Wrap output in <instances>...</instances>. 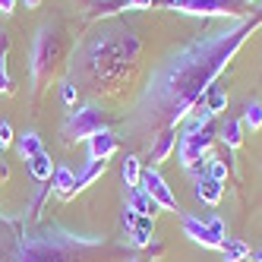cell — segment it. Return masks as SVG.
Here are the masks:
<instances>
[{"mask_svg":"<svg viewBox=\"0 0 262 262\" xmlns=\"http://www.w3.org/2000/svg\"><path fill=\"white\" fill-rule=\"evenodd\" d=\"M262 16H243L240 23L202 32L193 41L180 45L152 70V79L139 98V123L145 129H177L193 111L202 104L237 51L247 45L253 32H259Z\"/></svg>","mask_w":262,"mask_h":262,"instance_id":"1","label":"cell"},{"mask_svg":"<svg viewBox=\"0 0 262 262\" xmlns=\"http://www.w3.org/2000/svg\"><path fill=\"white\" fill-rule=\"evenodd\" d=\"M107 240L70 234L63 228H45L32 231L29 221L0 218V262H104Z\"/></svg>","mask_w":262,"mask_h":262,"instance_id":"2","label":"cell"},{"mask_svg":"<svg viewBox=\"0 0 262 262\" xmlns=\"http://www.w3.org/2000/svg\"><path fill=\"white\" fill-rule=\"evenodd\" d=\"M139 51H142V41L136 38V32H129V29H101L82 45L73 70L95 89L117 85L123 79V73H129V67H136Z\"/></svg>","mask_w":262,"mask_h":262,"instance_id":"3","label":"cell"},{"mask_svg":"<svg viewBox=\"0 0 262 262\" xmlns=\"http://www.w3.org/2000/svg\"><path fill=\"white\" fill-rule=\"evenodd\" d=\"M215 139H218L215 114H209V111L199 104L193 114H190V123H186L183 136H180V142H177V158H180V164H183L186 174H196V177L205 174L202 158H209Z\"/></svg>","mask_w":262,"mask_h":262,"instance_id":"4","label":"cell"},{"mask_svg":"<svg viewBox=\"0 0 262 262\" xmlns=\"http://www.w3.org/2000/svg\"><path fill=\"white\" fill-rule=\"evenodd\" d=\"M57 60H60V35L57 29L45 26L38 32V38H35V48H32V63H29V73H32V85L41 89L51 73L57 70Z\"/></svg>","mask_w":262,"mask_h":262,"instance_id":"5","label":"cell"},{"mask_svg":"<svg viewBox=\"0 0 262 262\" xmlns=\"http://www.w3.org/2000/svg\"><path fill=\"white\" fill-rule=\"evenodd\" d=\"M161 10L183 13V16H202V19H237L243 16V0H161Z\"/></svg>","mask_w":262,"mask_h":262,"instance_id":"6","label":"cell"},{"mask_svg":"<svg viewBox=\"0 0 262 262\" xmlns=\"http://www.w3.org/2000/svg\"><path fill=\"white\" fill-rule=\"evenodd\" d=\"M107 129V117L104 111L95 107V104H85V107H76L70 111V117L63 120V142H82V139H92L95 133Z\"/></svg>","mask_w":262,"mask_h":262,"instance_id":"7","label":"cell"},{"mask_svg":"<svg viewBox=\"0 0 262 262\" xmlns=\"http://www.w3.org/2000/svg\"><path fill=\"white\" fill-rule=\"evenodd\" d=\"M139 186L152 196L164 212H180V205H177V196H174V190L167 186V180L155 171V167H145L142 171V180H139Z\"/></svg>","mask_w":262,"mask_h":262,"instance_id":"8","label":"cell"},{"mask_svg":"<svg viewBox=\"0 0 262 262\" xmlns=\"http://www.w3.org/2000/svg\"><path fill=\"white\" fill-rule=\"evenodd\" d=\"M180 224H183V234L190 237L193 243H199V247H205V250H221L224 247V243L212 234V228L202 218H196V215H180Z\"/></svg>","mask_w":262,"mask_h":262,"instance_id":"9","label":"cell"},{"mask_svg":"<svg viewBox=\"0 0 262 262\" xmlns=\"http://www.w3.org/2000/svg\"><path fill=\"white\" fill-rule=\"evenodd\" d=\"M117 148H120L117 136L111 129H101L89 139V161H107L111 155H117Z\"/></svg>","mask_w":262,"mask_h":262,"instance_id":"10","label":"cell"},{"mask_svg":"<svg viewBox=\"0 0 262 262\" xmlns=\"http://www.w3.org/2000/svg\"><path fill=\"white\" fill-rule=\"evenodd\" d=\"M129 243L139 250L145 247H152V240H155V218H148V215H136V221L129 224V231H126Z\"/></svg>","mask_w":262,"mask_h":262,"instance_id":"11","label":"cell"},{"mask_svg":"<svg viewBox=\"0 0 262 262\" xmlns=\"http://www.w3.org/2000/svg\"><path fill=\"white\" fill-rule=\"evenodd\" d=\"M51 190L57 199H73L79 193V186H76V174L70 171V167H54V177H51Z\"/></svg>","mask_w":262,"mask_h":262,"instance_id":"12","label":"cell"},{"mask_svg":"<svg viewBox=\"0 0 262 262\" xmlns=\"http://www.w3.org/2000/svg\"><path fill=\"white\" fill-rule=\"evenodd\" d=\"M196 199L202 202V205H215L224 199V183H218V180H212L209 174H202V177H196Z\"/></svg>","mask_w":262,"mask_h":262,"instance_id":"13","label":"cell"},{"mask_svg":"<svg viewBox=\"0 0 262 262\" xmlns=\"http://www.w3.org/2000/svg\"><path fill=\"white\" fill-rule=\"evenodd\" d=\"M26 167H29L32 180H38V183H51V177H54V158H51L48 152L32 155V158L26 161Z\"/></svg>","mask_w":262,"mask_h":262,"instance_id":"14","label":"cell"},{"mask_svg":"<svg viewBox=\"0 0 262 262\" xmlns=\"http://www.w3.org/2000/svg\"><path fill=\"white\" fill-rule=\"evenodd\" d=\"M174 148H177V133L174 129H161V133L155 136V142H152V164L167 161Z\"/></svg>","mask_w":262,"mask_h":262,"instance_id":"15","label":"cell"},{"mask_svg":"<svg viewBox=\"0 0 262 262\" xmlns=\"http://www.w3.org/2000/svg\"><path fill=\"white\" fill-rule=\"evenodd\" d=\"M218 139L228 145V152H234V148H240L243 145V120H237V117H228L221 126H218Z\"/></svg>","mask_w":262,"mask_h":262,"instance_id":"16","label":"cell"},{"mask_svg":"<svg viewBox=\"0 0 262 262\" xmlns=\"http://www.w3.org/2000/svg\"><path fill=\"white\" fill-rule=\"evenodd\" d=\"M129 205H133V209L139 212V215H148V218H155L158 212H161V205L148 196L142 186H136V190H129Z\"/></svg>","mask_w":262,"mask_h":262,"instance_id":"17","label":"cell"},{"mask_svg":"<svg viewBox=\"0 0 262 262\" xmlns=\"http://www.w3.org/2000/svg\"><path fill=\"white\" fill-rule=\"evenodd\" d=\"M221 253H224V262H253L250 247L240 237H228V240H224V247H221Z\"/></svg>","mask_w":262,"mask_h":262,"instance_id":"18","label":"cell"},{"mask_svg":"<svg viewBox=\"0 0 262 262\" xmlns=\"http://www.w3.org/2000/svg\"><path fill=\"white\" fill-rule=\"evenodd\" d=\"M16 152H19V158L23 161H29L32 155H38V152H45V145H41V136L35 133V129H26V133L16 139Z\"/></svg>","mask_w":262,"mask_h":262,"instance_id":"19","label":"cell"},{"mask_svg":"<svg viewBox=\"0 0 262 262\" xmlns=\"http://www.w3.org/2000/svg\"><path fill=\"white\" fill-rule=\"evenodd\" d=\"M152 0H98L95 13H120V10H148Z\"/></svg>","mask_w":262,"mask_h":262,"instance_id":"20","label":"cell"},{"mask_svg":"<svg viewBox=\"0 0 262 262\" xmlns=\"http://www.w3.org/2000/svg\"><path fill=\"white\" fill-rule=\"evenodd\" d=\"M107 171V161H89L85 167H82V171L76 174V186H79V193L85 190V186H92V183H95L101 174Z\"/></svg>","mask_w":262,"mask_h":262,"instance_id":"21","label":"cell"},{"mask_svg":"<svg viewBox=\"0 0 262 262\" xmlns=\"http://www.w3.org/2000/svg\"><path fill=\"white\" fill-rule=\"evenodd\" d=\"M202 107L209 111V114H221V111L228 107V92H224V89L215 82L209 92H205V98H202Z\"/></svg>","mask_w":262,"mask_h":262,"instance_id":"22","label":"cell"},{"mask_svg":"<svg viewBox=\"0 0 262 262\" xmlns=\"http://www.w3.org/2000/svg\"><path fill=\"white\" fill-rule=\"evenodd\" d=\"M7 54H10V38L0 32V95H10V92H13L10 73H7Z\"/></svg>","mask_w":262,"mask_h":262,"instance_id":"23","label":"cell"},{"mask_svg":"<svg viewBox=\"0 0 262 262\" xmlns=\"http://www.w3.org/2000/svg\"><path fill=\"white\" fill-rule=\"evenodd\" d=\"M120 171H123V183L129 186V190H136L139 180H142V164H139V158H136V155H126Z\"/></svg>","mask_w":262,"mask_h":262,"instance_id":"24","label":"cell"},{"mask_svg":"<svg viewBox=\"0 0 262 262\" xmlns=\"http://www.w3.org/2000/svg\"><path fill=\"white\" fill-rule=\"evenodd\" d=\"M243 129H253V133L262 129V104L259 101H250L243 107Z\"/></svg>","mask_w":262,"mask_h":262,"instance_id":"25","label":"cell"},{"mask_svg":"<svg viewBox=\"0 0 262 262\" xmlns=\"http://www.w3.org/2000/svg\"><path fill=\"white\" fill-rule=\"evenodd\" d=\"M205 174L218 183H228V158H209V167H205Z\"/></svg>","mask_w":262,"mask_h":262,"instance_id":"26","label":"cell"},{"mask_svg":"<svg viewBox=\"0 0 262 262\" xmlns=\"http://www.w3.org/2000/svg\"><path fill=\"white\" fill-rule=\"evenodd\" d=\"M60 98H63V104L67 107H76V101H79V89H76V82H60Z\"/></svg>","mask_w":262,"mask_h":262,"instance_id":"27","label":"cell"},{"mask_svg":"<svg viewBox=\"0 0 262 262\" xmlns=\"http://www.w3.org/2000/svg\"><path fill=\"white\" fill-rule=\"evenodd\" d=\"M205 224H209V228H212V234L224 243V240H228V224H224V218L221 215H212L209 221H205Z\"/></svg>","mask_w":262,"mask_h":262,"instance_id":"28","label":"cell"},{"mask_svg":"<svg viewBox=\"0 0 262 262\" xmlns=\"http://www.w3.org/2000/svg\"><path fill=\"white\" fill-rule=\"evenodd\" d=\"M7 145H13V126L10 120H0V148H7Z\"/></svg>","mask_w":262,"mask_h":262,"instance_id":"29","label":"cell"},{"mask_svg":"<svg viewBox=\"0 0 262 262\" xmlns=\"http://www.w3.org/2000/svg\"><path fill=\"white\" fill-rule=\"evenodd\" d=\"M16 4H19V0H0V16H13Z\"/></svg>","mask_w":262,"mask_h":262,"instance_id":"30","label":"cell"},{"mask_svg":"<svg viewBox=\"0 0 262 262\" xmlns=\"http://www.w3.org/2000/svg\"><path fill=\"white\" fill-rule=\"evenodd\" d=\"M23 4H26V10H38V7H41V0H23Z\"/></svg>","mask_w":262,"mask_h":262,"instance_id":"31","label":"cell"},{"mask_svg":"<svg viewBox=\"0 0 262 262\" xmlns=\"http://www.w3.org/2000/svg\"><path fill=\"white\" fill-rule=\"evenodd\" d=\"M4 180H7V164L0 161V183H4Z\"/></svg>","mask_w":262,"mask_h":262,"instance_id":"32","label":"cell"},{"mask_svg":"<svg viewBox=\"0 0 262 262\" xmlns=\"http://www.w3.org/2000/svg\"><path fill=\"white\" fill-rule=\"evenodd\" d=\"M129 262H145V259H139V256H136V259H129Z\"/></svg>","mask_w":262,"mask_h":262,"instance_id":"33","label":"cell"},{"mask_svg":"<svg viewBox=\"0 0 262 262\" xmlns=\"http://www.w3.org/2000/svg\"><path fill=\"white\" fill-rule=\"evenodd\" d=\"M256 262H262V253H259V256H256Z\"/></svg>","mask_w":262,"mask_h":262,"instance_id":"34","label":"cell"},{"mask_svg":"<svg viewBox=\"0 0 262 262\" xmlns=\"http://www.w3.org/2000/svg\"><path fill=\"white\" fill-rule=\"evenodd\" d=\"M243 4H253V0H243Z\"/></svg>","mask_w":262,"mask_h":262,"instance_id":"35","label":"cell"}]
</instances>
